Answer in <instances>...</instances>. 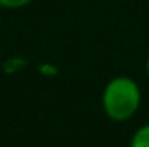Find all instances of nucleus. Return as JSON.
<instances>
[{
	"label": "nucleus",
	"instance_id": "obj_1",
	"mask_svg": "<svg viewBox=\"0 0 149 147\" xmlns=\"http://www.w3.org/2000/svg\"><path fill=\"white\" fill-rule=\"evenodd\" d=\"M141 88L130 76H116L102 92V109L113 121H127L141 107Z\"/></svg>",
	"mask_w": 149,
	"mask_h": 147
},
{
	"label": "nucleus",
	"instance_id": "obj_2",
	"mask_svg": "<svg viewBox=\"0 0 149 147\" xmlns=\"http://www.w3.org/2000/svg\"><path fill=\"white\" fill-rule=\"evenodd\" d=\"M130 147H149V123L135 130L130 140Z\"/></svg>",
	"mask_w": 149,
	"mask_h": 147
},
{
	"label": "nucleus",
	"instance_id": "obj_3",
	"mask_svg": "<svg viewBox=\"0 0 149 147\" xmlns=\"http://www.w3.org/2000/svg\"><path fill=\"white\" fill-rule=\"evenodd\" d=\"M31 0H0V7L2 9H21L26 7Z\"/></svg>",
	"mask_w": 149,
	"mask_h": 147
},
{
	"label": "nucleus",
	"instance_id": "obj_4",
	"mask_svg": "<svg viewBox=\"0 0 149 147\" xmlns=\"http://www.w3.org/2000/svg\"><path fill=\"white\" fill-rule=\"evenodd\" d=\"M146 73L149 76V55H148V59H146Z\"/></svg>",
	"mask_w": 149,
	"mask_h": 147
},
{
	"label": "nucleus",
	"instance_id": "obj_5",
	"mask_svg": "<svg viewBox=\"0 0 149 147\" xmlns=\"http://www.w3.org/2000/svg\"><path fill=\"white\" fill-rule=\"evenodd\" d=\"M0 24H2V16H0Z\"/></svg>",
	"mask_w": 149,
	"mask_h": 147
}]
</instances>
